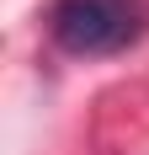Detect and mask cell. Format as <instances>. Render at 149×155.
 Segmentation results:
<instances>
[{
	"label": "cell",
	"instance_id": "1",
	"mask_svg": "<svg viewBox=\"0 0 149 155\" xmlns=\"http://www.w3.org/2000/svg\"><path fill=\"white\" fill-rule=\"evenodd\" d=\"M144 5L138 0H59L48 16V32L64 54H117L144 32Z\"/></svg>",
	"mask_w": 149,
	"mask_h": 155
}]
</instances>
